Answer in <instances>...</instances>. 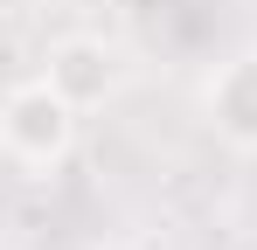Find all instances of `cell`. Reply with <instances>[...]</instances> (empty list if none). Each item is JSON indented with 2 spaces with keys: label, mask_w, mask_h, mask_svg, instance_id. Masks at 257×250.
Here are the masks:
<instances>
[{
  "label": "cell",
  "mask_w": 257,
  "mask_h": 250,
  "mask_svg": "<svg viewBox=\"0 0 257 250\" xmlns=\"http://www.w3.org/2000/svg\"><path fill=\"white\" fill-rule=\"evenodd\" d=\"M77 104L56 90L49 77H28L0 97V160H14L21 174H49L70 160L77 146Z\"/></svg>",
  "instance_id": "obj_1"
},
{
  "label": "cell",
  "mask_w": 257,
  "mask_h": 250,
  "mask_svg": "<svg viewBox=\"0 0 257 250\" xmlns=\"http://www.w3.org/2000/svg\"><path fill=\"white\" fill-rule=\"evenodd\" d=\"M42 77L77 104V111H97V104H111L118 90H125V49L118 42H104V35H63V42H49V56H42Z\"/></svg>",
  "instance_id": "obj_2"
},
{
  "label": "cell",
  "mask_w": 257,
  "mask_h": 250,
  "mask_svg": "<svg viewBox=\"0 0 257 250\" xmlns=\"http://www.w3.org/2000/svg\"><path fill=\"white\" fill-rule=\"evenodd\" d=\"M202 118L229 153H257V42L229 49L202 83Z\"/></svg>",
  "instance_id": "obj_3"
}]
</instances>
